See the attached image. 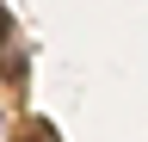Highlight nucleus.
<instances>
[{"instance_id":"obj_1","label":"nucleus","mask_w":148,"mask_h":142,"mask_svg":"<svg viewBox=\"0 0 148 142\" xmlns=\"http://www.w3.org/2000/svg\"><path fill=\"white\" fill-rule=\"evenodd\" d=\"M18 142H62V136H56V130H49V123H31V130H25V136H18Z\"/></svg>"},{"instance_id":"obj_2","label":"nucleus","mask_w":148,"mask_h":142,"mask_svg":"<svg viewBox=\"0 0 148 142\" xmlns=\"http://www.w3.org/2000/svg\"><path fill=\"white\" fill-rule=\"evenodd\" d=\"M0 31H6V12H0Z\"/></svg>"}]
</instances>
